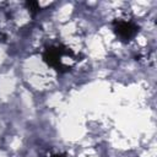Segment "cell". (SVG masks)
Wrapping results in <instances>:
<instances>
[{
  "label": "cell",
  "instance_id": "obj_3",
  "mask_svg": "<svg viewBox=\"0 0 157 157\" xmlns=\"http://www.w3.org/2000/svg\"><path fill=\"white\" fill-rule=\"evenodd\" d=\"M26 5H27V7L31 10L32 15H36V12L39 11V4H38L37 1H27Z\"/></svg>",
  "mask_w": 157,
  "mask_h": 157
},
{
  "label": "cell",
  "instance_id": "obj_1",
  "mask_svg": "<svg viewBox=\"0 0 157 157\" xmlns=\"http://www.w3.org/2000/svg\"><path fill=\"white\" fill-rule=\"evenodd\" d=\"M63 55H74V53L63 47V45H50V47H47L44 53H43V60L52 67H54L56 71L59 72H66L70 70L69 66L64 65L61 63V58Z\"/></svg>",
  "mask_w": 157,
  "mask_h": 157
},
{
  "label": "cell",
  "instance_id": "obj_2",
  "mask_svg": "<svg viewBox=\"0 0 157 157\" xmlns=\"http://www.w3.org/2000/svg\"><path fill=\"white\" fill-rule=\"evenodd\" d=\"M114 27V33L120 38L123 42H129L139 32V26L130 21H121V20H115L113 22Z\"/></svg>",
  "mask_w": 157,
  "mask_h": 157
},
{
  "label": "cell",
  "instance_id": "obj_4",
  "mask_svg": "<svg viewBox=\"0 0 157 157\" xmlns=\"http://www.w3.org/2000/svg\"><path fill=\"white\" fill-rule=\"evenodd\" d=\"M52 157H66L65 155H54V156H52Z\"/></svg>",
  "mask_w": 157,
  "mask_h": 157
}]
</instances>
